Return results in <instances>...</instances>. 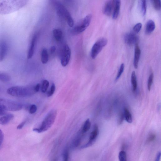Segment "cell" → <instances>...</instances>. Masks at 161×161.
Instances as JSON below:
<instances>
[{
  "mask_svg": "<svg viewBox=\"0 0 161 161\" xmlns=\"http://www.w3.org/2000/svg\"><path fill=\"white\" fill-rule=\"evenodd\" d=\"M25 1H0V14H10L22 8L27 4Z\"/></svg>",
  "mask_w": 161,
  "mask_h": 161,
  "instance_id": "6da1fadb",
  "label": "cell"
},
{
  "mask_svg": "<svg viewBox=\"0 0 161 161\" xmlns=\"http://www.w3.org/2000/svg\"><path fill=\"white\" fill-rule=\"evenodd\" d=\"M34 87L30 86H13L9 88L7 92L10 96L17 97H25L32 96L35 92Z\"/></svg>",
  "mask_w": 161,
  "mask_h": 161,
  "instance_id": "7a4b0ae2",
  "label": "cell"
},
{
  "mask_svg": "<svg viewBox=\"0 0 161 161\" xmlns=\"http://www.w3.org/2000/svg\"><path fill=\"white\" fill-rule=\"evenodd\" d=\"M56 115L57 112L56 110H52L50 111L42 122L40 127L34 128L33 131L40 133L48 130L54 123Z\"/></svg>",
  "mask_w": 161,
  "mask_h": 161,
  "instance_id": "3957f363",
  "label": "cell"
},
{
  "mask_svg": "<svg viewBox=\"0 0 161 161\" xmlns=\"http://www.w3.org/2000/svg\"><path fill=\"white\" fill-rule=\"evenodd\" d=\"M23 108L22 105L19 102L0 97V109L5 111L16 112Z\"/></svg>",
  "mask_w": 161,
  "mask_h": 161,
  "instance_id": "277c9868",
  "label": "cell"
},
{
  "mask_svg": "<svg viewBox=\"0 0 161 161\" xmlns=\"http://www.w3.org/2000/svg\"><path fill=\"white\" fill-rule=\"evenodd\" d=\"M55 7L58 15L64 18L66 21L68 25L71 27L74 26V21L71 14L65 7L62 4L56 3Z\"/></svg>",
  "mask_w": 161,
  "mask_h": 161,
  "instance_id": "5b68a950",
  "label": "cell"
},
{
  "mask_svg": "<svg viewBox=\"0 0 161 161\" xmlns=\"http://www.w3.org/2000/svg\"><path fill=\"white\" fill-rule=\"evenodd\" d=\"M107 39L104 38L99 39L93 46L91 52V56L93 59H95L101 52L102 49L107 44Z\"/></svg>",
  "mask_w": 161,
  "mask_h": 161,
  "instance_id": "8992f818",
  "label": "cell"
},
{
  "mask_svg": "<svg viewBox=\"0 0 161 161\" xmlns=\"http://www.w3.org/2000/svg\"><path fill=\"white\" fill-rule=\"evenodd\" d=\"M92 18V16L91 14L87 15L83 19L81 23L74 28V33H79L84 32L89 26Z\"/></svg>",
  "mask_w": 161,
  "mask_h": 161,
  "instance_id": "52a82bcc",
  "label": "cell"
},
{
  "mask_svg": "<svg viewBox=\"0 0 161 161\" xmlns=\"http://www.w3.org/2000/svg\"><path fill=\"white\" fill-rule=\"evenodd\" d=\"M71 55V50L67 44L65 45L62 51L61 59V63L63 67H65L69 64Z\"/></svg>",
  "mask_w": 161,
  "mask_h": 161,
  "instance_id": "ba28073f",
  "label": "cell"
},
{
  "mask_svg": "<svg viewBox=\"0 0 161 161\" xmlns=\"http://www.w3.org/2000/svg\"><path fill=\"white\" fill-rule=\"evenodd\" d=\"M99 134V130L98 126L97 125H95L94 127L93 130L90 134L88 142L83 146L81 148H86L92 146L96 141Z\"/></svg>",
  "mask_w": 161,
  "mask_h": 161,
  "instance_id": "9c48e42d",
  "label": "cell"
},
{
  "mask_svg": "<svg viewBox=\"0 0 161 161\" xmlns=\"http://www.w3.org/2000/svg\"><path fill=\"white\" fill-rule=\"evenodd\" d=\"M138 38L136 34L131 32L127 33L124 36V40L125 43L129 46H132L136 45Z\"/></svg>",
  "mask_w": 161,
  "mask_h": 161,
  "instance_id": "30bf717a",
  "label": "cell"
},
{
  "mask_svg": "<svg viewBox=\"0 0 161 161\" xmlns=\"http://www.w3.org/2000/svg\"><path fill=\"white\" fill-rule=\"evenodd\" d=\"M115 1H109L105 3L103 9V12L106 15L110 16L112 13L114 7Z\"/></svg>",
  "mask_w": 161,
  "mask_h": 161,
  "instance_id": "8fae6325",
  "label": "cell"
},
{
  "mask_svg": "<svg viewBox=\"0 0 161 161\" xmlns=\"http://www.w3.org/2000/svg\"><path fill=\"white\" fill-rule=\"evenodd\" d=\"M8 46L6 42L3 41L0 42V62L5 59L8 51Z\"/></svg>",
  "mask_w": 161,
  "mask_h": 161,
  "instance_id": "7c38bea8",
  "label": "cell"
},
{
  "mask_svg": "<svg viewBox=\"0 0 161 161\" xmlns=\"http://www.w3.org/2000/svg\"><path fill=\"white\" fill-rule=\"evenodd\" d=\"M141 53V52L140 47H139L138 44L136 43L135 48L134 57V67L135 69H137L138 68Z\"/></svg>",
  "mask_w": 161,
  "mask_h": 161,
  "instance_id": "4fadbf2b",
  "label": "cell"
},
{
  "mask_svg": "<svg viewBox=\"0 0 161 161\" xmlns=\"http://www.w3.org/2000/svg\"><path fill=\"white\" fill-rule=\"evenodd\" d=\"M36 39H37V35H34L31 40L28 51L27 58L28 59L31 58L34 55Z\"/></svg>",
  "mask_w": 161,
  "mask_h": 161,
  "instance_id": "5bb4252c",
  "label": "cell"
},
{
  "mask_svg": "<svg viewBox=\"0 0 161 161\" xmlns=\"http://www.w3.org/2000/svg\"><path fill=\"white\" fill-rule=\"evenodd\" d=\"M121 3V1L120 0H116L115 1L114 10L112 13V17L114 19H116L119 16Z\"/></svg>",
  "mask_w": 161,
  "mask_h": 161,
  "instance_id": "9a60e30c",
  "label": "cell"
},
{
  "mask_svg": "<svg viewBox=\"0 0 161 161\" xmlns=\"http://www.w3.org/2000/svg\"><path fill=\"white\" fill-rule=\"evenodd\" d=\"M14 118V115L12 114H5L0 118V124L5 125L8 124Z\"/></svg>",
  "mask_w": 161,
  "mask_h": 161,
  "instance_id": "2e32d148",
  "label": "cell"
},
{
  "mask_svg": "<svg viewBox=\"0 0 161 161\" xmlns=\"http://www.w3.org/2000/svg\"><path fill=\"white\" fill-rule=\"evenodd\" d=\"M156 25L154 21L153 20H149L146 24L145 29L146 33L149 34L154 30Z\"/></svg>",
  "mask_w": 161,
  "mask_h": 161,
  "instance_id": "e0dca14e",
  "label": "cell"
},
{
  "mask_svg": "<svg viewBox=\"0 0 161 161\" xmlns=\"http://www.w3.org/2000/svg\"><path fill=\"white\" fill-rule=\"evenodd\" d=\"M41 60L43 64H46L49 61V54L47 49H43L41 53Z\"/></svg>",
  "mask_w": 161,
  "mask_h": 161,
  "instance_id": "ac0fdd59",
  "label": "cell"
},
{
  "mask_svg": "<svg viewBox=\"0 0 161 161\" xmlns=\"http://www.w3.org/2000/svg\"><path fill=\"white\" fill-rule=\"evenodd\" d=\"M53 34L55 40L57 41H60L62 38L63 33L59 29H55L53 31Z\"/></svg>",
  "mask_w": 161,
  "mask_h": 161,
  "instance_id": "d6986e66",
  "label": "cell"
},
{
  "mask_svg": "<svg viewBox=\"0 0 161 161\" xmlns=\"http://www.w3.org/2000/svg\"><path fill=\"white\" fill-rule=\"evenodd\" d=\"M131 83L132 84V90L134 92H135L137 89V81L135 72L133 71L131 75Z\"/></svg>",
  "mask_w": 161,
  "mask_h": 161,
  "instance_id": "ffe728a7",
  "label": "cell"
},
{
  "mask_svg": "<svg viewBox=\"0 0 161 161\" xmlns=\"http://www.w3.org/2000/svg\"><path fill=\"white\" fill-rule=\"evenodd\" d=\"M124 118H125L127 122L131 123L133 122L132 116L128 109L125 107L124 108Z\"/></svg>",
  "mask_w": 161,
  "mask_h": 161,
  "instance_id": "44dd1931",
  "label": "cell"
},
{
  "mask_svg": "<svg viewBox=\"0 0 161 161\" xmlns=\"http://www.w3.org/2000/svg\"><path fill=\"white\" fill-rule=\"evenodd\" d=\"M11 80V77L8 74L4 73H0V81L4 82H9Z\"/></svg>",
  "mask_w": 161,
  "mask_h": 161,
  "instance_id": "7402d4cb",
  "label": "cell"
},
{
  "mask_svg": "<svg viewBox=\"0 0 161 161\" xmlns=\"http://www.w3.org/2000/svg\"><path fill=\"white\" fill-rule=\"evenodd\" d=\"M91 123L89 119H87L85 122L83 128V131L85 133L88 131L90 128Z\"/></svg>",
  "mask_w": 161,
  "mask_h": 161,
  "instance_id": "603a6c76",
  "label": "cell"
},
{
  "mask_svg": "<svg viewBox=\"0 0 161 161\" xmlns=\"http://www.w3.org/2000/svg\"><path fill=\"white\" fill-rule=\"evenodd\" d=\"M140 5L141 8V12L143 16H144L147 10V4L145 0H143L140 1Z\"/></svg>",
  "mask_w": 161,
  "mask_h": 161,
  "instance_id": "cb8c5ba5",
  "label": "cell"
},
{
  "mask_svg": "<svg viewBox=\"0 0 161 161\" xmlns=\"http://www.w3.org/2000/svg\"><path fill=\"white\" fill-rule=\"evenodd\" d=\"M49 86L48 80H44L43 82L41 87V91L43 93H45L48 90Z\"/></svg>",
  "mask_w": 161,
  "mask_h": 161,
  "instance_id": "d4e9b609",
  "label": "cell"
},
{
  "mask_svg": "<svg viewBox=\"0 0 161 161\" xmlns=\"http://www.w3.org/2000/svg\"><path fill=\"white\" fill-rule=\"evenodd\" d=\"M153 8L156 10H160L161 9V2L160 0H153L152 1Z\"/></svg>",
  "mask_w": 161,
  "mask_h": 161,
  "instance_id": "484cf974",
  "label": "cell"
},
{
  "mask_svg": "<svg viewBox=\"0 0 161 161\" xmlns=\"http://www.w3.org/2000/svg\"><path fill=\"white\" fill-rule=\"evenodd\" d=\"M119 159V161H127V155L125 151H122L120 152Z\"/></svg>",
  "mask_w": 161,
  "mask_h": 161,
  "instance_id": "4316f807",
  "label": "cell"
},
{
  "mask_svg": "<svg viewBox=\"0 0 161 161\" xmlns=\"http://www.w3.org/2000/svg\"><path fill=\"white\" fill-rule=\"evenodd\" d=\"M124 67H125V66H124V64H122L120 66L119 71L115 78V80L116 81H117L119 79L122 75L124 71Z\"/></svg>",
  "mask_w": 161,
  "mask_h": 161,
  "instance_id": "83f0119b",
  "label": "cell"
},
{
  "mask_svg": "<svg viewBox=\"0 0 161 161\" xmlns=\"http://www.w3.org/2000/svg\"><path fill=\"white\" fill-rule=\"evenodd\" d=\"M153 77H154V76H153V73H151L150 75L148 80L147 85L148 89L149 91L151 90V86L153 83Z\"/></svg>",
  "mask_w": 161,
  "mask_h": 161,
  "instance_id": "f1b7e54d",
  "label": "cell"
},
{
  "mask_svg": "<svg viewBox=\"0 0 161 161\" xmlns=\"http://www.w3.org/2000/svg\"><path fill=\"white\" fill-rule=\"evenodd\" d=\"M142 25L141 23H138L135 25L133 28V30L136 33H138L141 30Z\"/></svg>",
  "mask_w": 161,
  "mask_h": 161,
  "instance_id": "f546056e",
  "label": "cell"
},
{
  "mask_svg": "<svg viewBox=\"0 0 161 161\" xmlns=\"http://www.w3.org/2000/svg\"><path fill=\"white\" fill-rule=\"evenodd\" d=\"M55 90V86L54 84H53L51 86L50 91H49L47 93L48 96L50 97L52 96L54 94Z\"/></svg>",
  "mask_w": 161,
  "mask_h": 161,
  "instance_id": "4dcf8cb0",
  "label": "cell"
},
{
  "mask_svg": "<svg viewBox=\"0 0 161 161\" xmlns=\"http://www.w3.org/2000/svg\"><path fill=\"white\" fill-rule=\"evenodd\" d=\"M156 138V135L155 134L153 133L150 134L149 136L147 141L148 142H151L154 141Z\"/></svg>",
  "mask_w": 161,
  "mask_h": 161,
  "instance_id": "1f68e13d",
  "label": "cell"
},
{
  "mask_svg": "<svg viewBox=\"0 0 161 161\" xmlns=\"http://www.w3.org/2000/svg\"><path fill=\"white\" fill-rule=\"evenodd\" d=\"M37 110V107L35 105H33L31 106L29 109V112L31 114H33L35 113Z\"/></svg>",
  "mask_w": 161,
  "mask_h": 161,
  "instance_id": "d6a6232c",
  "label": "cell"
},
{
  "mask_svg": "<svg viewBox=\"0 0 161 161\" xmlns=\"http://www.w3.org/2000/svg\"><path fill=\"white\" fill-rule=\"evenodd\" d=\"M69 153L68 150H65L63 153V161H68Z\"/></svg>",
  "mask_w": 161,
  "mask_h": 161,
  "instance_id": "836d02e7",
  "label": "cell"
},
{
  "mask_svg": "<svg viewBox=\"0 0 161 161\" xmlns=\"http://www.w3.org/2000/svg\"><path fill=\"white\" fill-rule=\"evenodd\" d=\"M4 135L2 130L0 129V148L1 147L4 140Z\"/></svg>",
  "mask_w": 161,
  "mask_h": 161,
  "instance_id": "e575fe53",
  "label": "cell"
},
{
  "mask_svg": "<svg viewBox=\"0 0 161 161\" xmlns=\"http://www.w3.org/2000/svg\"><path fill=\"white\" fill-rule=\"evenodd\" d=\"M124 113L123 114L122 113H121L119 116L118 122L119 125H120V124H121L123 122V121L124 120Z\"/></svg>",
  "mask_w": 161,
  "mask_h": 161,
  "instance_id": "d590c367",
  "label": "cell"
},
{
  "mask_svg": "<svg viewBox=\"0 0 161 161\" xmlns=\"http://www.w3.org/2000/svg\"><path fill=\"white\" fill-rule=\"evenodd\" d=\"M26 122V121H24L23 122H22L17 126V129L18 130H20L22 129L25 125Z\"/></svg>",
  "mask_w": 161,
  "mask_h": 161,
  "instance_id": "8d00e7d4",
  "label": "cell"
},
{
  "mask_svg": "<svg viewBox=\"0 0 161 161\" xmlns=\"http://www.w3.org/2000/svg\"><path fill=\"white\" fill-rule=\"evenodd\" d=\"M40 84H36L34 87V89L35 92H38L39 90Z\"/></svg>",
  "mask_w": 161,
  "mask_h": 161,
  "instance_id": "74e56055",
  "label": "cell"
},
{
  "mask_svg": "<svg viewBox=\"0 0 161 161\" xmlns=\"http://www.w3.org/2000/svg\"><path fill=\"white\" fill-rule=\"evenodd\" d=\"M56 50V47L55 46H53L51 47L50 49L51 54H54Z\"/></svg>",
  "mask_w": 161,
  "mask_h": 161,
  "instance_id": "f35d334b",
  "label": "cell"
},
{
  "mask_svg": "<svg viewBox=\"0 0 161 161\" xmlns=\"http://www.w3.org/2000/svg\"><path fill=\"white\" fill-rule=\"evenodd\" d=\"M161 157V153L160 152L158 153L155 161H159Z\"/></svg>",
  "mask_w": 161,
  "mask_h": 161,
  "instance_id": "ab89813d",
  "label": "cell"
},
{
  "mask_svg": "<svg viewBox=\"0 0 161 161\" xmlns=\"http://www.w3.org/2000/svg\"><path fill=\"white\" fill-rule=\"evenodd\" d=\"M5 111L4 110L0 109V116H2L6 114Z\"/></svg>",
  "mask_w": 161,
  "mask_h": 161,
  "instance_id": "60d3db41",
  "label": "cell"
},
{
  "mask_svg": "<svg viewBox=\"0 0 161 161\" xmlns=\"http://www.w3.org/2000/svg\"><path fill=\"white\" fill-rule=\"evenodd\" d=\"M0 90H1V89H0Z\"/></svg>",
  "mask_w": 161,
  "mask_h": 161,
  "instance_id": "b9f144b4",
  "label": "cell"
}]
</instances>
